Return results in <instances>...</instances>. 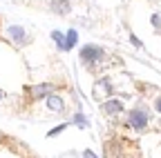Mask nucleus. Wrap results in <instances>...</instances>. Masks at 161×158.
Listing matches in <instances>:
<instances>
[{
  "instance_id": "f257e3e1",
  "label": "nucleus",
  "mask_w": 161,
  "mask_h": 158,
  "mask_svg": "<svg viewBox=\"0 0 161 158\" xmlns=\"http://www.w3.org/2000/svg\"><path fill=\"white\" fill-rule=\"evenodd\" d=\"M130 125H132L134 129H143V127L148 125V114L141 111V109L130 111Z\"/></svg>"
},
{
  "instance_id": "f03ea898",
  "label": "nucleus",
  "mask_w": 161,
  "mask_h": 158,
  "mask_svg": "<svg viewBox=\"0 0 161 158\" xmlns=\"http://www.w3.org/2000/svg\"><path fill=\"white\" fill-rule=\"evenodd\" d=\"M101 56H103V51H101L98 47H94V45H87V47L80 49V58H83L85 63H94V60H98Z\"/></svg>"
},
{
  "instance_id": "7ed1b4c3",
  "label": "nucleus",
  "mask_w": 161,
  "mask_h": 158,
  "mask_svg": "<svg viewBox=\"0 0 161 158\" xmlns=\"http://www.w3.org/2000/svg\"><path fill=\"white\" fill-rule=\"evenodd\" d=\"M7 36H11L18 45L27 40V33H25V29H23V27H7Z\"/></svg>"
},
{
  "instance_id": "20e7f679",
  "label": "nucleus",
  "mask_w": 161,
  "mask_h": 158,
  "mask_svg": "<svg viewBox=\"0 0 161 158\" xmlns=\"http://www.w3.org/2000/svg\"><path fill=\"white\" fill-rule=\"evenodd\" d=\"M52 85H36V87H31L29 89V94L34 96V98H43V96H47V94H52Z\"/></svg>"
},
{
  "instance_id": "39448f33",
  "label": "nucleus",
  "mask_w": 161,
  "mask_h": 158,
  "mask_svg": "<svg viewBox=\"0 0 161 158\" xmlns=\"http://www.w3.org/2000/svg\"><path fill=\"white\" fill-rule=\"evenodd\" d=\"M52 9L56 13H67L69 11V3L67 0H52Z\"/></svg>"
},
{
  "instance_id": "423d86ee",
  "label": "nucleus",
  "mask_w": 161,
  "mask_h": 158,
  "mask_svg": "<svg viewBox=\"0 0 161 158\" xmlns=\"http://www.w3.org/2000/svg\"><path fill=\"white\" fill-rule=\"evenodd\" d=\"M47 107L52 111H60V109H63V100H60L58 96H47Z\"/></svg>"
},
{
  "instance_id": "0eeeda50",
  "label": "nucleus",
  "mask_w": 161,
  "mask_h": 158,
  "mask_svg": "<svg viewBox=\"0 0 161 158\" xmlns=\"http://www.w3.org/2000/svg\"><path fill=\"white\" fill-rule=\"evenodd\" d=\"M108 114H121V103H116V100H110V103H105V107H103Z\"/></svg>"
},
{
  "instance_id": "6e6552de",
  "label": "nucleus",
  "mask_w": 161,
  "mask_h": 158,
  "mask_svg": "<svg viewBox=\"0 0 161 158\" xmlns=\"http://www.w3.org/2000/svg\"><path fill=\"white\" fill-rule=\"evenodd\" d=\"M76 38H78V36H76V31L72 29V31L65 36V49H72V47L76 45Z\"/></svg>"
},
{
  "instance_id": "1a4fd4ad",
  "label": "nucleus",
  "mask_w": 161,
  "mask_h": 158,
  "mask_svg": "<svg viewBox=\"0 0 161 158\" xmlns=\"http://www.w3.org/2000/svg\"><path fill=\"white\" fill-rule=\"evenodd\" d=\"M52 38L58 43V47H63V49H65V36L60 33V31H52Z\"/></svg>"
},
{
  "instance_id": "9d476101",
  "label": "nucleus",
  "mask_w": 161,
  "mask_h": 158,
  "mask_svg": "<svg viewBox=\"0 0 161 158\" xmlns=\"http://www.w3.org/2000/svg\"><path fill=\"white\" fill-rule=\"evenodd\" d=\"M152 23H154V27H161V16H152Z\"/></svg>"
},
{
  "instance_id": "9b49d317",
  "label": "nucleus",
  "mask_w": 161,
  "mask_h": 158,
  "mask_svg": "<svg viewBox=\"0 0 161 158\" xmlns=\"http://www.w3.org/2000/svg\"><path fill=\"white\" fill-rule=\"evenodd\" d=\"M154 107H157V111H159V114H161V96H159V98H157V103H154Z\"/></svg>"
},
{
  "instance_id": "f8f14e48",
  "label": "nucleus",
  "mask_w": 161,
  "mask_h": 158,
  "mask_svg": "<svg viewBox=\"0 0 161 158\" xmlns=\"http://www.w3.org/2000/svg\"><path fill=\"white\" fill-rule=\"evenodd\" d=\"M83 158H96V156H94V154H92V151H90V149H87V151H85V154H83Z\"/></svg>"
}]
</instances>
